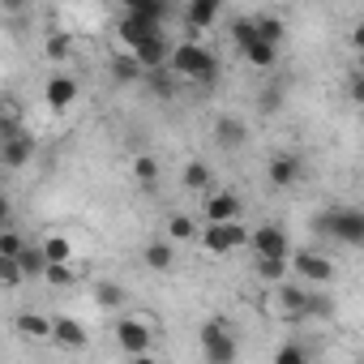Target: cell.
I'll list each match as a JSON object with an SVG mask.
<instances>
[{"mask_svg": "<svg viewBox=\"0 0 364 364\" xmlns=\"http://www.w3.org/2000/svg\"><path fill=\"white\" fill-rule=\"evenodd\" d=\"M31 240H22L14 228H5V232H0V257H22V249H26Z\"/></svg>", "mask_w": 364, "mask_h": 364, "instance_id": "cell-35", "label": "cell"}, {"mask_svg": "<svg viewBox=\"0 0 364 364\" xmlns=\"http://www.w3.org/2000/svg\"><path fill=\"white\" fill-rule=\"evenodd\" d=\"M185 22H189L193 43H198V35L219 22V0H193V5H185Z\"/></svg>", "mask_w": 364, "mask_h": 364, "instance_id": "cell-14", "label": "cell"}, {"mask_svg": "<svg viewBox=\"0 0 364 364\" xmlns=\"http://www.w3.org/2000/svg\"><path fill=\"white\" fill-rule=\"evenodd\" d=\"M257 39H262V35H257V18H236V22H232V43H236V52H249Z\"/></svg>", "mask_w": 364, "mask_h": 364, "instance_id": "cell-23", "label": "cell"}, {"mask_svg": "<svg viewBox=\"0 0 364 364\" xmlns=\"http://www.w3.org/2000/svg\"><path fill=\"white\" fill-rule=\"evenodd\" d=\"M257 107H262L266 116H270V112H279V107H283V90H279V86H266V90H262V103H257Z\"/></svg>", "mask_w": 364, "mask_h": 364, "instance_id": "cell-37", "label": "cell"}, {"mask_svg": "<svg viewBox=\"0 0 364 364\" xmlns=\"http://www.w3.org/2000/svg\"><path fill=\"white\" fill-rule=\"evenodd\" d=\"M274 364H313V355H309V347H304L300 338H287V343L274 351Z\"/></svg>", "mask_w": 364, "mask_h": 364, "instance_id": "cell-27", "label": "cell"}, {"mask_svg": "<svg viewBox=\"0 0 364 364\" xmlns=\"http://www.w3.org/2000/svg\"><path fill=\"white\" fill-rule=\"evenodd\" d=\"M355 73H364V52H360V56H355Z\"/></svg>", "mask_w": 364, "mask_h": 364, "instance_id": "cell-42", "label": "cell"}, {"mask_svg": "<svg viewBox=\"0 0 364 364\" xmlns=\"http://www.w3.org/2000/svg\"><path fill=\"white\" fill-rule=\"evenodd\" d=\"M112 77H116V82H146V69L137 65V56L120 52V56L112 60Z\"/></svg>", "mask_w": 364, "mask_h": 364, "instance_id": "cell-25", "label": "cell"}, {"mask_svg": "<svg viewBox=\"0 0 364 364\" xmlns=\"http://www.w3.org/2000/svg\"><path fill=\"white\" fill-rule=\"evenodd\" d=\"M116 343H120V351H124L129 360L150 355V326L137 321V317H120V321H116Z\"/></svg>", "mask_w": 364, "mask_h": 364, "instance_id": "cell-7", "label": "cell"}, {"mask_svg": "<svg viewBox=\"0 0 364 364\" xmlns=\"http://www.w3.org/2000/svg\"><path fill=\"white\" fill-rule=\"evenodd\" d=\"M129 56H137V65H141L146 73H159V69H167V65H171V43H167V39H150V43L133 48Z\"/></svg>", "mask_w": 364, "mask_h": 364, "instance_id": "cell-13", "label": "cell"}, {"mask_svg": "<svg viewBox=\"0 0 364 364\" xmlns=\"http://www.w3.org/2000/svg\"><path fill=\"white\" fill-rule=\"evenodd\" d=\"M249 240H253V232L245 223H206V232H202V245L215 257H223V253H232V249H240Z\"/></svg>", "mask_w": 364, "mask_h": 364, "instance_id": "cell-4", "label": "cell"}, {"mask_svg": "<svg viewBox=\"0 0 364 364\" xmlns=\"http://www.w3.org/2000/svg\"><path fill=\"white\" fill-rule=\"evenodd\" d=\"M291 270H296L309 287H326V283L334 279V262H330L326 253H317V249H300V253L291 257Z\"/></svg>", "mask_w": 364, "mask_h": 364, "instance_id": "cell-5", "label": "cell"}, {"mask_svg": "<svg viewBox=\"0 0 364 364\" xmlns=\"http://www.w3.org/2000/svg\"><path fill=\"white\" fill-rule=\"evenodd\" d=\"M150 39H163V26L124 14V22H120V43H124V52H133V48H141V43H150Z\"/></svg>", "mask_w": 364, "mask_h": 364, "instance_id": "cell-10", "label": "cell"}, {"mask_svg": "<svg viewBox=\"0 0 364 364\" xmlns=\"http://www.w3.org/2000/svg\"><path fill=\"white\" fill-rule=\"evenodd\" d=\"M215 141H219L223 150H240V146L249 141V124H245L240 116H219V120H215Z\"/></svg>", "mask_w": 364, "mask_h": 364, "instance_id": "cell-16", "label": "cell"}, {"mask_svg": "<svg viewBox=\"0 0 364 364\" xmlns=\"http://www.w3.org/2000/svg\"><path fill=\"white\" fill-rule=\"evenodd\" d=\"M39 245H43V253H48L52 266H73V245H69V236H43Z\"/></svg>", "mask_w": 364, "mask_h": 364, "instance_id": "cell-20", "label": "cell"}, {"mask_svg": "<svg viewBox=\"0 0 364 364\" xmlns=\"http://www.w3.org/2000/svg\"><path fill=\"white\" fill-rule=\"evenodd\" d=\"M180 180H185V189H193V193H210V167L206 163H185V171H180Z\"/></svg>", "mask_w": 364, "mask_h": 364, "instance_id": "cell-22", "label": "cell"}, {"mask_svg": "<svg viewBox=\"0 0 364 364\" xmlns=\"http://www.w3.org/2000/svg\"><path fill=\"white\" fill-rule=\"evenodd\" d=\"M18 330H22L26 338H52V317H43V313H22V317H18Z\"/></svg>", "mask_w": 364, "mask_h": 364, "instance_id": "cell-26", "label": "cell"}, {"mask_svg": "<svg viewBox=\"0 0 364 364\" xmlns=\"http://www.w3.org/2000/svg\"><path fill=\"white\" fill-rule=\"evenodd\" d=\"M141 262H146L154 274H167V270L176 266V245H171V240H150V245L141 249Z\"/></svg>", "mask_w": 364, "mask_h": 364, "instance_id": "cell-17", "label": "cell"}, {"mask_svg": "<svg viewBox=\"0 0 364 364\" xmlns=\"http://www.w3.org/2000/svg\"><path fill=\"white\" fill-rule=\"evenodd\" d=\"M202 215H206V223H240V198L236 193H206Z\"/></svg>", "mask_w": 364, "mask_h": 364, "instance_id": "cell-11", "label": "cell"}, {"mask_svg": "<svg viewBox=\"0 0 364 364\" xmlns=\"http://www.w3.org/2000/svg\"><path fill=\"white\" fill-rule=\"evenodd\" d=\"M35 159V137L26 129H9V133H0V163H5L9 171L26 167Z\"/></svg>", "mask_w": 364, "mask_h": 364, "instance_id": "cell-6", "label": "cell"}, {"mask_svg": "<svg viewBox=\"0 0 364 364\" xmlns=\"http://www.w3.org/2000/svg\"><path fill=\"white\" fill-rule=\"evenodd\" d=\"M198 236V228H193V219L189 215H171L167 219V240L176 245V240H193Z\"/></svg>", "mask_w": 364, "mask_h": 364, "instance_id": "cell-31", "label": "cell"}, {"mask_svg": "<svg viewBox=\"0 0 364 364\" xmlns=\"http://www.w3.org/2000/svg\"><path fill=\"white\" fill-rule=\"evenodd\" d=\"M129 364H159L154 355H137V360H129Z\"/></svg>", "mask_w": 364, "mask_h": 364, "instance_id": "cell-41", "label": "cell"}, {"mask_svg": "<svg viewBox=\"0 0 364 364\" xmlns=\"http://www.w3.org/2000/svg\"><path fill=\"white\" fill-rule=\"evenodd\" d=\"M18 266H22V274H26V279H48V266H52V262H48L43 245H35V240H31V245L22 249V257H18Z\"/></svg>", "mask_w": 364, "mask_h": 364, "instance_id": "cell-18", "label": "cell"}, {"mask_svg": "<svg viewBox=\"0 0 364 364\" xmlns=\"http://www.w3.org/2000/svg\"><path fill=\"white\" fill-rule=\"evenodd\" d=\"M351 43H355V52H364V22H355V31H351Z\"/></svg>", "mask_w": 364, "mask_h": 364, "instance_id": "cell-40", "label": "cell"}, {"mask_svg": "<svg viewBox=\"0 0 364 364\" xmlns=\"http://www.w3.org/2000/svg\"><path fill=\"white\" fill-rule=\"evenodd\" d=\"M313 232L321 240L347 245V249H364V210L355 206H326L313 215Z\"/></svg>", "mask_w": 364, "mask_h": 364, "instance_id": "cell-2", "label": "cell"}, {"mask_svg": "<svg viewBox=\"0 0 364 364\" xmlns=\"http://www.w3.org/2000/svg\"><path fill=\"white\" fill-rule=\"evenodd\" d=\"M253 253L257 257H274V262H291L287 253H291V245H287V232L283 228H274V223H262L257 232H253Z\"/></svg>", "mask_w": 364, "mask_h": 364, "instance_id": "cell-8", "label": "cell"}, {"mask_svg": "<svg viewBox=\"0 0 364 364\" xmlns=\"http://www.w3.org/2000/svg\"><path fill=\"white\" fill-rule=\"evenodd\" d=\"M124 14H133V18H146V22H159L163 26V18L171 14V5H163V0H129V9Z\"/></svg>", "mask_w": 364, "mask_h": 364, "instance_id": "cell-21", "label": "cell"}, {"mask_svg": "<svg viewBox=\"0 0 364 364\" xmlns=\"http://www.w3.org/2000/svg\"><path fill=\"white\" fill-rule=\"evenodd\" d=\"M77 99V82L69 77V73H56V77H48V86H43V103L52 107V112H69V103Z\"/></svg>", "mask_w": 364, "mask_h": 364, "instance_id": "cell-12", "label": "cell"}, {"mask_svg": "<svg viewBox=\"0 0 364 364\" xmlns=\"http://www.w3.org/2000/svg\"><path fill=\"white\" fill-rule=\"evenodd\" d=\"M43 52H48V60H65V56L73 52V39H69L65 31H56V35H48V43H43Z\"/></svg>", "mask_w": 364, "mask_h": 364, "instance_id": "cell-34", "label": "cell"}, {"mask_svg": "<svg viewBox=\"0 0 364 364\" xmlns=\"http://www.w3.org/2000/svg\"><path fill=\"white\" fill-rule=\"evenodd\" d=\"M287 270H291V262H274V257H257V279H266V283H283V279H287Z\"/></svg>", "mask_w": 364, "mask_h": 364, "instance_id": "cell-32", "label": "cell"}, {"mask_svg": "<svg viewBox=\"0 0 364 364\" xmlns=\"http://www.w3.org/2000/svg\"><path fill=\"white\" fill-rule=\"evenodd\" d=\"M257 35H262L266 43H274V48H279V43H283V35H287V26H283V18H279V14H262V18H257Z\"/></svg>", "mask_w": 364, "mask_h": 364, "instance_id": "cell-28", "label": "cell"}, {"mask_svg": "<svg viewBox=\"0 0 364 364\" xmlns=\"http://www.w3.org/2000/svg\"><path fill=\"white\" fill-rule=\"evenodd\" d=\"M202 355H206V364H236V355H240V343H236V334H232V326L223 321V317H210L206 326H202Z\"/></svg>", "mask_w": 364, "mask_h": 364, "instance_id": "cell-3", "label": "cell"}, {"mask_svg": "<svg viewBox=\"0 0 364 364\" xmlns=\"http://www.w3.org/2000/svg\"><path fill=\"white\" fill-rule=\"evenodd\" d=\"M304 304H309V287L279 283V309H283L287 317H304Z\"/></svg>", "mask_w": 364, "mask_h": 364, "instance_id": "cell-19", "label": "cell"}, {"mask_svg": "<svg viewBox=\"0 0 364 364\" xmlns=\"http://www.w3.org/2000/svg\"><path fill=\"white\" fill-rule=\"evenodd\" d=\"M52 343H56V347H65V351H86L90 334H86V326H82L77 317L60 313V317H52Z\"/></svg>", "mask_w": 364, "mask_h": 364, "instance_id": "cell-9", "label": "cell"}, {"mask_svg": "<svg viewBox=\"0 0 364 364\" xmlns=\"http://www.w3.org/2000/svg\"><path fill=\"white\" fill-rule=\"evenodd\" d=\"M347 95H351V103H364V73L351 69V77H347Z\"/></svg>", "mask_w": 364, "mask_h": 364, "instance_id": "cell-39", "label": "cell"}, {"mask_svg": "<svg viewBox=\"0 0 364 364\" xmlns=\"http://www.w3.org/2000/svg\"><path fill=\"white\" fill-rule=\"evenodd\" d=\"M0 283H5V287H22V283H26L18 257H0Z\"/></svg>", "mask_w": 364, "mask_h": 364, "instance_id": "cell-36", "label": "cell"}, {"mask_svg": "<svg viewBox=\"0 0 364 364\" xmlns=\"http://www.w3.org/2000/svg\"><path fill=\"white\" fill-rule=\"evenodd\" d=\"M176 77H185V82H193V86H215L219 82V56L206 48V43H193V39H180L176 48H171V65H167Z\"/></svg>", "mask_w": 364, "mask_h": 364, "instance_id": "cell-1", "label": "cell"}, {"mask_svg": "<svg viewBox=\"0 0 364 364\" xmlns=\"http://www.w3.org/2000/svg\"><path fill=\"white\" fill-rule=\"evenodd\" d=\"M133 176L141 180V185H154V180H159V159L154 154H137L133 159Z\"/></svg>", "mask_w": 364, "mask_h": 364, "instance_id": "cell-33", "label": "cell"}, {"mask_svg": "<svg viewBox=\"0 0 364 364\" xmlns=\"http://www.w3.org/2000/svg\"><path fill=\"white\" fill-rule=\"evenodd\" d=\"M95 300H99L103 309H124V287L112 283V279H103V283L95 287Z\"/></svg>", "mask_w": 364, "mask_h": 364, "instance_id": "cell-30", "label": "cell"}, {"mask_svg": "<svg viewBox=\"0 0 364 364\" xmlns=\"http://www.w3.org/2000/svg\"><path fill=\"white\" fill-rule=\"evenodd\" d=\"M43 283H52V287H69L73 283V266H48V279Z\"/></svg>", "mask_w": 364, "mask_h": 364, "instance_id": "cell-38", "label": "cell"}, {"mask_svg": "<svg viewBox=\"0 0 364 364\" xmlns=\"http://www.w3.org/2000/svg\"><path fill=\"white\" fill-rule=\"evenodd\" d=\"M240 56H245L253 69H274V65H279V48H274V43H266V39H257V43H253L249 52H240Z\"/></svg>", "mask_w": 364, "mask_h": 364, "instance_id": "cell-24", "label": "cell"}, {"mask_svg": "<svg viewBox=\"0 0 364 364\" xmlns=\"http://www.w3.org/2000/svg\"><path fill=\"white\" fill-rule=\"evenodd\" d=\"M300 171H304V167H300L296 154H274L270 167H266V176H270V185H274V189H291L296 180H300Z\"/></svg>", "mask_w": 364, "mask_h": 364, "instance_id": "cell-15", "label": "cell"}, {"mask_svg": "<svg viewBox=\"0 0 364 364\" xmlns=\"http://www.w3.org/2000/svg\"><path fill=\"white\" fill-rule=\"evenodd\" d=\"M304 317L330 321V317H334V300H330L326 291H313V287H309V304H304Z\"/></svg>", "mask_w": 364, "mask_h": 364, "instance_id": "cell-29", "label": "cell"}]
</instances>
